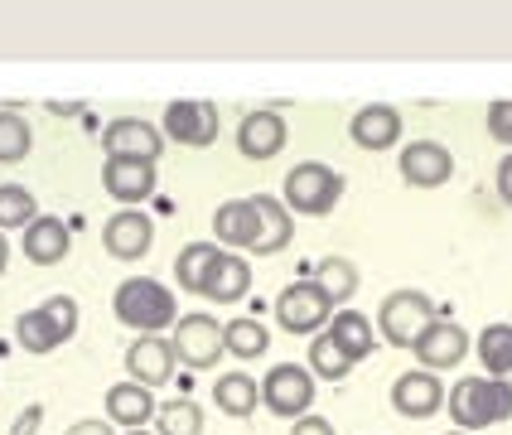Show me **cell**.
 <instances>
[{
  "instance_id": "1",
  "label": "cell",
  "mask_w": 512,
  "mask_h": 435,
  "mask_svg": "<svg viewBox=\"0 0 512 435\" xmlns=\"http://www.w3.org/2000/svg\"><path fill=\"white\" fill-rule=\"evenodd\" d=\"M459 431H488L512 416V377H459L445 392Z\"/></svg>"
},
{
  "instance_id": "11",
  "label": "cell",
  "mask_w": 512,
  "mask_h": 435,
  "mask_svg": "<svg viewBox=\"0 0 512 435\" xmlns=\"http://www.w3.org/2000/svg\"><path fill=\"white\" fill-rule=\"evenodd\" d=\"M411 353L421 358L426 373H445V368H459L469 358V334H464V324H455V319H435L426 334L416 339Z\"/></svg>"
},
{
  "instance_id": "4",
  "label": "cell",
  "mask_w": 512,
  "mask_h": 435,
  "mask_svg": "<svg viewBox=\"0 0 512 435\" xmlns=\"http://www.w3.org/2000/svg\"><path fill=\"white\" fill-rule=\"evenodd\" d=\"M343 199V174L334 165H319V160H305L285 174V208L305 213V218H324L334 213V203Z\"/></svg>"
},
{
  "instance_id": "36",
  "label": "cell",
  "mask_w": 512,
  "mask_h": 435,
  "mask_svg": "<svg viewBox=\"0 0 512 435\" xmlns=\"http://www.w3.org/2000/svg\"><path fill=\"white\" fill-rule=\"evenodd\" d=\"M290 435H339V431H334V421H324V416H300Z\"/></svg>"
},
{
  "instance_id": "21",
  "label": "cell",
  "mask_w": 512,
  "mask_h": 435,
  "mask_svg": "<svg viewBox=\"0 0 512 435\" xmlns=\"http://www.w3.org/2000/svg\"><path fill=\"white\" fill-rule=\"evenodd\" d=\"M155 411H160V402L150 397V387H141V382H116V387H107V416H112V426H126V431H145V421H155Z\"/></svg>"
},
{
  "instance_id": "26",
  "label": "cell",
  "mask_w": 512,
  "mask_h": 435,
  "mask_svg": "<svg viewBox=\"0 0 512 435\" xmlns=\"http://www.w3.org/2000/svg\"><path fill=\"white\" fill-rule=\"evenodd\" d=\"M223 348H228L232 358H261L266 348H271V334H266V324L261 319H228L223 324Z\"/></svg>"
},
{
  "instance_id": "17",
  "label": "cell",
  "mask_w": 512,
  "mask_h": 435,
  "mask_svg": "<svg viewBox=\"0 0 512 435\" xmlns=\"http://www.w3.org/2000/svg\"><path fill=\"white\" fill-rule=\"evenodd\" d=\"M353 145H363L372 155H382V150H392L401 145V112L397 107H387V102H372V107H358L353 116Z\"/></svg>"
},
{
  "instance_id": "10",
  "label": "cell",
  "mask_w": 512,
  "mask_h": 435,
  "mask_svg": "<svg viewBox=\"0 0 512 435\" xmlns=\"http://www.w3.org/2000/svg\"><path fill=\"white\" fill-rule=\"evenodd\" d=\"M397 165H401V179H406L411 189H440V184H450V179H455V155H450L440 141L401 145Z\"/></svg>"
},
{
  "instance_id": "16",
  "label": "cell",
  "mask_w": 512,
  "mask_h": 435,
  "mask_svg": "<svg viewBox=\"0 0 512 435\" xmlns=\"http://www.w3.org/2000/svg\"><path fill=\"white\" fill-rule=\"evenodd\" d=\"M285 136H290V126H285L281 112H252V116H242V126H237V150L261 165V160H276L281 155Z\"/></svg>"
},
{
  "instance_id": "27",
  "label": "cell",
  "mask_w": 512,
  "mask_h": 435,
  "mask_svg": "<svg viewBox=\"0 0 512 435\" xmlns=\"http://www.w3.org/2000/svg\"><path fill=\"white\" fill-rule=\"evenodd\" d=\"M310 373L324 377V382H343V377L353 373V358L339 348V339L324 329V334H314L310 339Z\"/></svg>"
},
{
  "instance_id": "41",
  "label": "cell",
  "mask_w": 512,
  "mask_h": 435,
  "mask_svg": "<svg viewBox=\"0 0 512 435\" xmlns=\"http://www.w3.org/2000/svg\"><path fill=\"white\" fill-rule=\"evenodd\" d=\"M459 435H469V431H459Z\"/></svg>"
},
{
  "instance_id": "40",
  "label": "cell",
  "mask_w": 512,
  "mask_h": 435,
  "mask_svg": "<svg viewBox=\"0 0 512 435\" xmlns=\"http://www.w3.org/2000/svg\"><path fill=\"white\" fill-rule=\"evenodd\" d=\"M131 435H145V431H131Z\"/></svg>"
},
{
  "instance_id": "13",
  "label": "cell",
  "mask_w": 512,
  "mask_h": 435,
  "mask_svg": "<svg viewBox=\"0 0 512 435\" xmlns=\"http://www.w3.org/2000/svg\"><path fill=\"white\" fill-rule=\"evenodd\" d=\"M150 242H155V223L145 218L141 208H121L107 218V228H102V247L112 252L116 261H141L150 252Z\"/></svg>"
},
{
  "instance_id": "3",
  "label": "cell",
  "mask_w": 512,
  "mask_h": 435,
  "mask_svg": "<svg viewBox=\"0 0 512 435\" xmlns=\"http://www.w3.org/2000/svg\"><path fill=\"white\" fill-rule=\"evenodd\" d=\"M73 334H78V300L73 295H54L39 310H25V315L15 319V344L25 348V353H54Z\"/></svg>"
},
{
  "instance_id": "39",
  "label": "cell",
  "mask_w": 512,
  "mask_h": 435,
  "mask_svg": "<svg viewBox=\"0 0 512 435\" xmlns=\"http://www.w3.org/2000/svg\"><path fill=\"white\" fill-rule=\"evenodd\" d=\"M5 261H10V242H5V232H0V271H5Z\"/></svg>"
},
{
  "instance_id": "32",
  "label": "cell",
  "mask_w": 512,
  "mask_h": 435,
  "mask_svg": "<svg viewBox=\"0 0 512 435\" xmlns=\"http://www.w3.org/2000/svg\"><path fill=\"white\" fill-rule=\"evenodd\" d=\"M34 218H39V199L29 194L25 184H0V232L5 228L25 232Z\"/></svg>"
},
{
  "instance_id": "31",
  "label": "cell",
  "mask_w": 512,
  "mask_h": 435,
  "mask_svg": "<svg viewBox=\"0 0 512 435\" xmlns=\"http://www.w3.org/2000/svg\"><path fill=\"white\" fill-rule=\"evenodd\" d=\"M155 435H203V411L189 397H174L155 411Z\"/></svg>"
},
{
  "instance_id": "23",
  "label": "cell",
  "mask_w": 512,
  "mask_h": 435,
  "mask_svg": "<svg viewBox=\"0 0 512 435\" xmlns=\"http://www.w3.org/2000/svg\"><path fill=\"white\" fill-rule=\"evenodd\" d=\"M213 232H218V242H228V247H247V252H252L256 237H261V218H256V203H252V199L223 203V208L213 213Z\"/></svg>"
},
{
  "instance_id": "30",
  "label": "cell",
  "mask_w": 512,
  "mask_h": 435,
  "mask_svg": "<svg viewBox=\"0 0 512 435\" xmlns=\"http://www.w3.org/2000/svg\"><path fill=\"white\" fill-rule=\"evenodd\" d=\"M218 252H223L218 242H189V247L179 252V261H174V276H179V286L199 295V290H203V276H208V266L218 261Z\"/></svg>"
},
{
  "instance_id": "8",
  "label": "cell",
  "mask_w": 512,
  "mask_h": 435,
  "mask_svg": "<svg viewBox=\"0 0 512 435\" xmlns=\"http://www.w3.org/2000/svg\"><path fill=\"white\" fill-rule=\"evenodd\" d=\"M174 358L184 363V368H213L228 348H223V324L213 315H179L174 319Z\"/></svg>"
},
{
  "instance_id": "20",
  "label": "cell",
  "mask_w": 512,
  "mask_h": 435,
  "mask_svg": "<svg viewBox=\"0 0 512 435\" xmlns=\"http://www.w3.org/2000/svg\"><path fill=\"white\" fill-rule=\"evenodd\" d=\"M247 290H252V266H247V257H237V252H218V261H213V266H208V276H203L199 295L218 300V305H237Z\"/></svg>"
},
{
  "instance_id": "9",
  "label": "cell",
  "mask_w": 512,
  "mask_h": 435,
  "mask_svg": "<svg viewBox=\"0 0 512 435\" xmlns=\"http://www.w3.org/2000/svg\"><path fill=\"white\" fill-rule=\"evenodd\" d=\"M102 150L116 155V160H145V165H155L165 155V131L141 121V116H116L112 126L102 131Z\"/></svg>"
},
{
  "instance_id": "38",
  "label": "cell",
  "mask_w": 512,
  "mask_h": 435,
  "mask_svg": "<svg viewBox=\"0 0 512 435\" xmlns=\"http://www.w3.org/2000/svg\"><path fill=\"white\" fill-rule=\"evenodd\" d=\"M63 435H116V431H112V421H73Z\"/></svg>"
},
{
  "instance_id": "15",
  "label": "cell",
  "mask_w": 512,
  "mask_h": 435,
  "mask_svg": "<svg viewBox=\"0 0 512 435\" xmlns=\"http://www.w3.org/2000/svg\"><path fill=\"white\" fill-rule=\"evenodd\" d=\"M174 344L170 339H160V334H141L136 344L126 348V373L131 382H141V387H165L174 377Z\"/></svg>"
},
{
  "instance_id": "24",
  "label": "cell",
  "mask_w": 512,
  "mask_h": 435,
  "mask_svg": "<svg viewBox=\"0 0 512 435\" xmlns=\"http://www.w3.org/2000/svg\"><path fill=\"white\" fill-rule=\"evenodd\" d=\"M213 402H218V411H223V416L242 421V416H252V411H256V402H261V387H256L247 373H223V377H218V387H213Z\"/></svg>"
},
{
  "instance_id": "25",
  "label": "cell",
  "mask_w": 512,
  "mask_h": 435,
  "mask_svg": "<svg viewBox=\"0 0 512 435\" xmlns=\"http://www.w3.org/2000/svg\"><path fill=\"white\" fill-rule=\"evenodd\" d=\"M329 334L339 339V348L353 358V363H358V358H368L372 344H377V339H372V319L358 315V310H339V315L329 319Z\"/></svg>"
},
{
  "instance_id": "12",
  "label": "cell",
  "mask_w": 512,
  "mask_h": 435,
  "mask_svg": "<svg viewBox=\"0 0 512 435\" xmlns=\"http://www.w3.org/2000/svg\"><path fill=\"white\" fill-rule=\"evenodd\" d=\"M165 136L189 150H208L218 141V107L213 102H170L165 107Z\"/></svg>"
},
{
  "instance_id": "19",
  "label": "cell",
  "mask_w": 512,
  "mask_h": 435,
  "mask_svg": "<svg viewBox=\"0 0 512 435\" xmlns=\"http://www.w3.org/2000/svg\"><path fill=\"white\" fill-rule=\"evenodd\" d=\"M25 257L34 261V266H58V261L73 252V232H68V223L63 218H54V213H39L34 223L25 228Z\"/></svg>"
},
{
  "instance_id": "5",
  "label": "cell",
  "mask_w": 512,
  "mask_h": 435,
  "mask_svg": "<svg viewBox=\"0 0 512 435\" xmlns=\"http://www.w3.org/2000/svg\"><path fill=\"white\" fill-rule=\"evenodd\" d=\"M435 324V305L421 290H392L377 310V329L392 348H416V339Z\"/></svg>"
},
{
  "instance_id": "37",
  "label": "cell",
  "mask_w": 512,
  "mask_h": 435,
  "mask_svg": "<svg viewBox=\"0 0 512 435\" xmlns=\"http://www.w3.org/2000/svg\"><path fill=\"white\" fill-rule=\"evenodd\" d=\"M498 199L512 208V150L503 155V160H498Z\"/></svg>"
},
{
  "instance_id": "14",
  "label": "cell",
  "mask_w": 512,
  "mask_h": 435,
  "mask_svg": "<svg viewBox=\"0 0 512 435\" xmlns=\"http://www.w3.org/2000/svg\"><path fill=\"white\" fill-rule=\"evenodd\" d=\"M392 406H397V416H406V421H426V416H435L440 406H445V382H440V373H401L397 382H392Z\"/></svg>"
},
{
  "instance_id": "7",
  "label": "cell",
  "mask_w": 512,
  "mask_h": 435,
  "mask_svg": "<svg viewBox=\"0 0 512 435\" xmlns=\"http://www.w3.org/2000/svg\"><path fill=\"white\" fill-rule=\"evenodd\" d=\"M276 319L285 334H324L334 319V300L324 295L319 281H295L276 295Z\"/></svg>"
},
{
  "instance_id": "6",
  "label": "cell",
  "mask_w": 512,
  "mask_h": 435,
  "mask_svg": "<svg viewBox=\"0 0 512 435\" xmlns=\"http://www.w3.org/2000/svg\"><path fill=\"white\" fill-rule=\"evenodd\" d=\"M261 406L271 416H285V421H300L310 416L314 406V373L300 368V363H276L271 373L261 377Z\"/></svg>"
},
{
  "instance_id": "34",
  "label": "cell",
  "mask_w": 512,
  "mask_h": 435,
  "mask_svg": "<svg viewBox=\"0 0 512 435\" xmlns=\"http://www.w3.org/2000/svg\"><path fill=\"white\" fill-rule=\"evenodd\" d=\"M488 136H493L498 145H512V97L488 107Z\"/></svg>"
},
{
  "instance_id": "22",
  "label": "cell",
  "mask_w": 512,
  "mask_h": 435,
  "mask_svg": "<svg viewBox=\"0 0 512 435\" xmlns=\"http://www.w3.org/2000/svg\"><path fill=\"white\" fill-rule=\"evenodd\" d=\"M256 218H261V237H256V257H276L285 242H290V232H295V213L285 208L276 194H256Z\"/></svg>"
},
{
  "instance_id": "29",
  "label": "cell",
  "mask_w": 512,
  "mask_h": 435,
  "mask_svg": "<svg viewBox=\"0 0 512 435\" xmlns=\"http://www.w3.org/2000/svg\"><path fill=\"white\" fill-rule=\"evenodd\" d=\"M314 281L324 286V295H329L334 305H343V300L358 295V266L343 261V257H324L319 266H314Z\"/></svg>"
},
{
  "instance_id": "35",
  "label": "cell",
  "mask_w": 512,
  "mask_h": 435,
  "mask_svg": "<svg viewBox=\"0 0 512 435\" xmlns=\"http://www.w3.org/2000/svg\"><path fill=\"white\" fill-rule=\"evenodd\" d=\"M39 421H44V406L34 402V406H25V411H20V421L10 426V435H39Z\"/></svg>"
},
{
  "instance_id": "33",
  "label": "cell",
  "mask_w": 512,
  "mask_h": 435,
  "mask_svg": "<svg viewBox=\"0 0 512 435\" xmlns=\"http://www.w3.org/2000/svg\"><path fill=\"white\" fill-rule=\"evenodd\" d=\"M29 145H34V131H29L25 116L0 112V165H15V160H25Z\"/></svg>"
},
{
  "instance_id": "18",
  "label": "cell",
  "mask_w": 512,
  "mask_h": 435,
  "mask_svg": "<svg viewBox=\"0 0 512 435\" xmlns=\"http://www.w3.org/2000/svg\"><path fill=\"white\" fill-rule=\"evenodd\" d=\"M102 189H107L116 203H145L155 194V165L107 155V165H102Z\"/></svg>"
},
{
  "instance_id": "2",
  "label": "cell",
  "mask_w": 512,
  "mask_h": 435,
  "mask_svg": "<svg viewBox=\"0 0 512 435\" xmlns=\"http://www.w3.org/2000/svg\"><path fill=\"white\" fill-rule=\"evenodd\" d=\"M112 315L121 319L126 329H136V334H160V329H170L174 319H179V305H174L170 286L145 281V276H131V281L116 286Z\"/></svg>"
},
{
  "instance_id": "28",
  "label": "cell",
  "mask_w": 512,
  "mask_h": 435,
  "mask_svg": "<svg viewBox=\"0 0 512 435\" xmlns=\"http://www.w3.org/2000/svg\"><path fill=\"white\" fill-rule=\"evenodd\" d=\"M479 363L484 377H512V324H488L479 334Z\"/></svg>"
}]
</instances>
